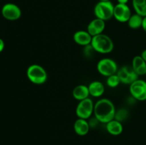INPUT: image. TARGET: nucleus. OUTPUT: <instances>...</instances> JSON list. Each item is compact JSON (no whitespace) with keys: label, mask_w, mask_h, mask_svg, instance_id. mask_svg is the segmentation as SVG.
I'll return each mask as SVG.
<instances>
[{"label":"nucleus","mask_w":146,"mask_h":145,"mask_svg":"<svg viewBox=\"0 0 146 145\" xmlns=\"http://www.w3.org/2000/svg\"><path fill=\"white\" fill-rule=\"evenodd\" d=\"M4 48H5V44H4V41L0 38V53H1L3 51H4Z\"/></svg>","instance_id":"23"},{"label":"nucleus","mask_w":146,"mask_h":145,"mask_svg":"<svg viewBox=\"0 0 146 145\" xmlns=\"http://www.w3.org/2000/svg\"></svg>","instance_id":"28"},{"label":"nucleus","mask_w":146,"mask_h":145,"mask_svg":"<svg viewBox=\"0 0 146 145\" xmlns=\"http://www.w3.org/2000/svg\"><path fill=\"white\" fill-rule=\"evenodd\" d=\"M106 129L108 134L113 136H118L121 134L123 131V126L122 122L113 119L106 124Z\"/></svg>","instance_id":"16"},{"label":"nucleus","mask_w":146,"mask_h":145,"mask_svg":"<svg viewBox=\"0 0 146 145\" xmlns=\"http://www.w3.org/2000/svg\"><path fill=\"white\" fill-rule=\"evenodd\" d=\"M131 67L138 76L146 75V62L141 55H135L133 58Z\"/></svg>","instance_id":"14"},{"label":"nucleus","mask_w":146,"mask_h":145,"mask_svg":"<svg viewBox=\"0 0 146 145\" xmlns=\"http://www.w3.org/2000/svg\"><path fill=\"white\" fill-rule=\"evenodd\" d=\"M106 28V21L100 18H95L89 22L86 31L92 36L99 35L104 33Z\"/></svg>","instance_id":"11"},{"label":"nucleus","mask_w":146,"mask_h":145,"mask_svg":"<svg viewBox=\"0 0 146 145\" xmlns=\"http://www.w3.org/2000/svg\"><path fill=\"white\" fill-rule=\"evenodd\" d=\"M114 4L111 1H98L94 7V13L96 18L106 21L113 17Z\"/></svg>","instance_id":"4"},{"label":"nucleus","mask_w":146,"mask_h":145,"mask_svg":"<svg viewBox=\"0 0 146 145\" xmlns=\"http://www.w3.org/2000/svg\"><path fill=\"white\" fill-rule=\"evenodd\" d=\"M117 75L119 77L121 82L125 85H131L139 78V76L129 65H125L118 69Z\"/></svg>","instance_id":"9"},{"label":"nucleus","mask_w":146,"mask_h":145,"mask_svg":"<svg viewBox=\"0 0 146 145\" xmlns=\"http://www.w3.org/2000/svg\"><path fill=\"white\" fill-rule=\"evenodd\" d=\"M88 90H89L90 96L94 98H100L102 96L105 92V87L101 82L95 80L91 82L88 85Z\"/></svg>","instance_id":"15"},{"label":"nucleus","mask_w":146,"mask_h":145,"mask_svg":"<svg viewBox=\"0 0 146 145\" xmlns=\"http://www.w3.org/2000/svg\"><path fill=\"white\" fill-rule=\"evenodd\" d=\"M2 16L8 21H17L21 16V10L20 7L14 3H7L2 7L1 10Z\"/></svg>","instance_id":"8"},{"label":"nucleus","mask_w":146,"mask_h":145,"mask_svg":"<svg viewBox=\"0 0 146 145\" xmlns=\"http://www.w3.org/2000/svg\"><path fill=\"white\" fill-rule=\"evenodd\" d=\"M121 83V80H120L119 77L118 76L117 73L111 75V76L107 77L106 84L109 88H117V87H118Z\"/></svg>","instance_id":"20"},{"label":"nucleus","mask_w":146,"mask_h":145,"mask_svg":"<svg viewBox=\"0 0 146 145\" xmlns=\"http://www.w3.org/2000/svg\"><path fill=\"white\" fill-rule=\"evenodd\" d=\"M27 76L33 84L43 85L46 82L48 74L44 67L38 64H32L27 68Z\"/></svg>","instance_id":"3"},{"label":"nucleus","mask_w":146,"mask_h":145,"mask_svg":"<svg viewBox=\"0 0 146 145\" xmlns=\"http://www.w3.org/2000/svg\"><path fill=\"white\" fill-rule=\"evenodd\" d=\"M96 68L100 75L106 78L116 74L119 69L116 62L110 58H104L100 60L97 63Z\"/></svg>","instance_id":"5"},{"label":"nucleus","mask_w":146,"mask_h":145,"mask_svg":"<svg viewBox=\"0 0 146 145\" xmlns=\"http://www.w3.org/2000/svg\"><path fill=\"white\" fill-rule=\"evenodd\" d=\"M93 36L87 31L79 30L74 33L73 39L74 42L81 46H86L91 44Z\"/></svg>","instance_id":"12"},{"label":"nucleus","mask_w":146,"mask_h":145,"mask_svg":"<svg viewBox=\"0 0 146 145\" xmlns=\"http://www.w3.org/2000/svg\"><path fill=\"white\" fill-rule=\"evenodd\" d=\"M142 28L143 31H145L146 34V16L143 17V24H142Z\"/></svg>","instance_id":"24"},{"label":"nucleus","mask_w":146,"mask_h":145,"mask_svg":"<svg viewBox=\"0 0 146 145\" xmlns=\"http://www.w3.org/2000/svg\"><path fill=\"white\" fill-rule=\"evenodd\" d=\"M115 111L113 102L107 98H101L94 104V115L100 123L107 124L113 119Z\"/></svg>","instance_id":"1"},{"label":"nucleus","mask_w":146,"mask_h":145,"mask_svg":"<svg viewBox=\"0 0 146 145\" xmlns=\"http://www.w3.org/2000/svg\"><path fill=\"white\" fill-rule=\"evenodd\" d=\"M143 20V17L135 13L131 15L127 24L129 28L132 29H138L140 28H142Z\"/></svg>","instance_id":"18"},{"label":"nucleus","mask_w":146,"mask_h":145,"mask_svg":"<svg viewBox=\"0 0 146 145\" xmlns=\"http://www.w3.org/2000/svg\"><path fill=\"white\" fill-rule=\"evenodd\" d=\"M73 98L78 101H81L88 98L90 96L89 90L87 85H78L74 88L72 91Z\"/></svg>","instance_id":"17"},{"label":"nucleus","mask_w":146,"mask_h":145,"mask_svg":"<svg viewBox=\"0 0 146 145\" xmlns=\"http://www.w3.org/2000/svg\"><path fill=\"white\" fill-rule=\"evenodd\" d=\"M132 12L128 4H117L114 6L113 18L121 23H127Z\"/></svg>","instance_id":"10"},{"label":"nucleus","mask_w":146,"mask_h":145,"mask_svg":"<svg viewBox=\"0 0 146 145\" xmlns=\"http://www.w3.org/2000/svg\"><path fill=\"white\" fill-rule=\"evenodd\" d=\"M91 127L88 119L78 118L74 124V130L77 135L81 136H86L89 132Z\"/></svg>","instance_id":"13"},{"label":"nucleus","mask_w":146,"mask_h":145,"mask_svg":"<svg viewBox=\"0 0 146 145\" xmlns=\"http://www.w3.org/2000/svg\"><path fill=\"white\" fill-rule=\"evenodd\" d=\"M95 52L101 54H108L114 49V43L113 40L104 33L93 36L91 43Z\"/></svg>","instance_id":"2"},{"label":"nucleus","mask_w":146,"mask_h":145,"mask_svg":"<svg viewBox=\"0 0 146 145\" xmlns=\"http://www.w3.org/2000/svg\"><path fill=\"white\" fill-rule=\"evenodd\" d=\"M129 90L131 97L136 101L146 100V81L144 80H136L130 85Z\"/></svg>","instance_id":"7"},{"label":"nucleus","mask_w":146,"mask_h":145,"mask_svg":"<svg viewBox=\"0 0 146 145\" xmlns=\"http://www.w3.org/2000/svg\"><path fill=\"white\" fill-rule=\"evenodd\" d=\"M94 103L90 98L79 101L76 108V115L81 119H88L94 115Z\"/></svg>","instance_id":"6"},{"label":"nucleus","mask_w":146,"mask_h":145,"mask_svg":"<svg viewBox=\"0 0 146 145\" xmlns=\"http://www.w3.org/2000/svg\"><path fill=\"white\" fill-rule=\"evenodd\" d=\"M128 1L129 0H117V4H128Z\"/></svg>","instance_id":"25"},{"label":"nucleus","mask_w":146,"mask_h":145,"mask_svg":"<svg viewBox=\"0 0 146 145\" xmlns=\"http://www.w3.org/2000/svg\"><path fill=\"white\" fill-rule=\"evenodd\" d=\"M141 56L143 58L144 61L146 62V49L143 50V51H142V53H141Z\"/></svg>","instance_id":"26"},{"label":"nucleus","mask_w":146,"mask_h":145,"mask_svg":"<svg viewBox=\"0 0 146 145\" xmlns=\"http://www.w3.org/2000/svg\"><path fill=\"white\" fill-rule=\"evenodd\" d=\"M132 5L136 14L146 16V0H132Z\"/></svg>","instance_id":"19"},{"label":"nucleus","mask_w":146,"mask_h":145,"mask_svg":"<svg viewBox=\"0 0 146 145\" xmlns=\"http://www.w3.org/2000/svg\"><path fill=\"white\" fill-rule=\"evenodd\" d=\"M99 1H111V0H98Z\"/></svg>","instance_id":"27"},{"label":"nucleus","mask_w":146,"mask_h":145,"mask_svg":"<svg viewBox=\"0 0 146 145\" xmlns=\"http://www.w3.org/2000/svg\"><path fill=\"white\" fill-rule=\"evenodd\" d=\"M128 117V111L125 108H121L115 111V117L114 119L119 122H123L125 120H126L127 118Z\"/></svg>","instance_id":"21"},{"label":"nucleus","mask_w":146,"mask_h":145,"mask_svg":"<svg viewBox=\"0 0 146 145\" xmlns=\"http://www.w3.org/2000/svg\"><path fill=\"white\" fill-rule=\"evenodd\" d=\"M98 122H98V120L96 119V118L95 117H94L91 118V120L88 121V123H89V125H90V127H91V128H94V127H96Z\"/></svg>","instance_id":"22"}]
</instances>
